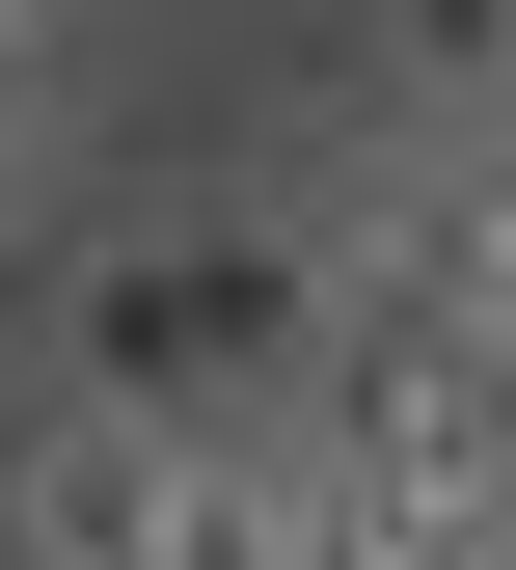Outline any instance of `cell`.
<instances>
[{
    "label": "cell",
    "instance_id": "obj_6",
    "mask_svg": "<svg viewBox=\"0 0 516 570\" xmlns=\"http://www.w3.org/2000/svg\"><path fill=\"white\" fill-rule=\"evenodd\" d=\"M0 164H28V109H0Z\"/></svg>",
    "mask_w": 516,
    "mask_h": 570
},
{
    "label": "cell",
    "instance_id": "obj_5",
    "mask_svg": "<svg viewBox=\"0 0 516 570\" xmlns=\"http://www.w3.org/2000/svg\"><path fill=\"white\" fill-rule=\"evenodd\" d=\"M28 28H82V0H0V55H28Z\"/></svg>",
    "mask_w": 516,
    "mask_h": 570
},
{
    "label": "cell",
    "instance_id": "obj_4",
    "mask_svg": "<svg viewBox=\"0 0 516 570\" xmlns=\"http://www.w3.org/2000/svg\"><path fill=\"white\" fill-rule=\"evenodd\" d=\"M381 136H516V0H381Z\"/></svg>",
    "mask_w": 516,
    "mask_h": 570
},
{
    "label": "cell",
    "instance_id": "obj_1",
    "mask_svg": "<svg viewBox=\"0 0 516 570\" xmlns=\"http://www.w3.org/2000/svg\"><path fill=\"white\" fill-rule=\"evenodd\" d=\"M327 381V245L300 190H217V218H136L82 272V407H136V435H300Z\"/></svg>",
    "mask_w": 516,
    "mask_h": 570
},
{
    "label": "cell",
    "instance_id": "obj_2",
    "mask_svg": "<svg viewBox=\"0 0 516 570\" xmlns=\"http://www.w3.org/2000/svg\"><path fill=\"white\" fill-rule=\"evenodd\" d=\"M164 517H191V435H136V407L0 435V570H164Z\"/></svg>",
    "mask_w": 516,
    "mask_h": 570
},
{
    "label": "cell",
    "instance_id": "obj_3",
    "mask_svg": "<svg viewBox=\"0 0 516 570\" xmlns=\"http://www.w3.org/2000/svg\"><path fill=\"white\" fill-rule=\"evenodd\" d=\"M164 570H408V543L353 517L300 435H191V517H164Z\"/></svg>",
    "mask_w": 516,
    "mask_h": 570
}]
</instances>
